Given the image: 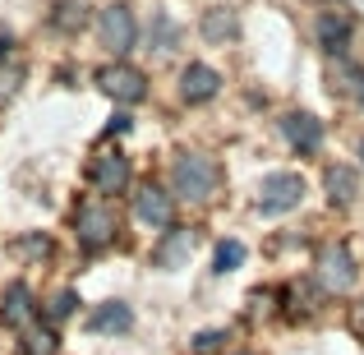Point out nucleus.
I'll return each mask as SVG.
<instances>
[{
  "mask_svg": "<svg viewBox=\"0 0 364 355\" xmlns=\"http://www.w3.org/2000/svg\"><path fill=\"white\" fill-rule=\"evenodd\" d=\"M203 37L213 46H226V42H235L240 37V18H235V9H226V5H213V9H203Z\"/></svg>",
  "mask_w": 364,
  "mask_h": 355,
  "instance_id": "ddd939ff",
  "label": "nucleus"
},
{
  "mask_svg": "<svg viewBox=\"0 0 364 355\" xmlns=\"http://www.w3.org/2000/svg\"><path fill=\"white\" fill-rule=\"evenodd\" d=\"M213 263H217V272H235V267L245 263V245H240V240H222Z\"/></svg>",
  "mask_w": 364,
  "mask_h": 355,
  "instance_id": "a211bd4d",
  "label": "nucleus"
},
{
  "mask_svg": "<svg viewBox=\"0 0 364 355\" xmlns=\"http://www.w3.org/2000/svg\"><path fill=\"white\" fill-rule=\"evenodd\" d=\"M88 0H55V9H51V23L60 28V33H83L88 28Z\"/></svg>",
  "mask_w": 364,
  "mask_h": 355,
  "instance_id": "f3484780",
  "label": "nucleus"
},
{
  "mask_svg": "<svg viewBox=\"0 0 364 355\" xmlns=\"http://www.w3.org/2000/svg\"><path fill=\"white\" fill-rule=\"evenodd\" d=\"M23 355H55V337H51V332H42V337H28Z\"/></svg>",
  "mask_w": 364,
  "mask_h": 355,
  "instance_id": "aec40b11",
  "label": "nucleus"
},
{
  "mask_svg": "<svg viewBox=\"0 0 364 355\" xmlns=\"http://www.w3.org/2000/svg\"><path fill=\"white\" fill-rule=\"evenodd\" d=\"M323 194H328V203H355L360 194V171L346 166V161H332L328 171H323Z\"/></svg>",
  "mask_w": 364,
  "mask_h": 355,
  "instance_id": "f8f14e48",
  "label": "nucleus"
},
{
  "mask_svg": "<svg viewBox=\"0 0 364 355\" xmlns=\"http://www.w3.org/2000/svg\"><path fill=\"white\" fill-rule=\"evenodd\" d=\"M97 37L111 55H129L134 42H139V18H134L129 5H107L97 14Z\"/></svg>",
  "mask_w": 364,
  "mask_h": 355,
  "instance_id": "423d86ee",
  "label": "nucleus"
},
{
  "mask_svg": "<svg viewBox=\"0 0 364 355\" xmlns=\"http://www.w3.org/2000/svg\"><path fill=\"white\" fill-rule=\"evenodd\" d=\"M222 185V166L208 152H176L171 161V194L185 203H208Z\"/></svg>",
  "mask_w": 364,
  "mask_h": 355,
  "instance_id": "f257e3e1",
  "label": "nucleus"
},
{
  "mask_svg": "<svg viewBox=\"0 0 364 355\" xmlns=\"http://www.w3.org/2000/svg\"><path fill=\"white\" fill-rule=\"evenodd\" d=\"M360 161H364V139H360Z\"/></svg>",
  "mask_w": 364,
  "mask_h": 355,
  "instance_id": "393cba45",
  "label": "nucleus"
},
{
  "mask_svg": "<svg viewBox=\"0 0 364 355\" xmlns=\"http://www.w3.org/2000/svg\"><path fill=\"white\" fill-rule=\"evenodd\" d=\"M217 341H222V332H203V337H198V341H194V346H198V351H213V346H217Z\"/></svg>",
  "mask_w": 364,
  "mask_h": 355,
  "instance_id": "4be33fe9",
  "label": "nucleus"
},
{
  "mask_svg": "<svg viewBox=\"0 0 364 355\" xmlns=\"http://www.w3.org/2000/svg\"><path fill=\"white\" fill-rule=\"evenodd\" d=\"M282 134H286V143H291L300 157H314V152L323 148V120L309 116V111H286V116H282Z\"/></svg>",
  "mask_w": 364,
  "mask_h": 355,
  "instance_id": "9b49d317",
  "label": "nucleus"
},
{
  "mask_svg": "<svg viewBox=\"0 0 364 355\" xmlns=\"http://www.w3.org/2000/svg\"><path fill=\"white\" fill-rule=\"evenodd\" d=\"M120 231V217L111 203H83L79 213H74V240H79V249H88V254H97V249H107L111 240Z\"/></svg>",
  "mask_w": 364,
  "mask_h": 355,
  "instance_id": "f03ea898",
  "label": "nucleus"
},
{
  "mask_svg": "<svg viewBox=\"0 0 364 355\" xmlns=\"http://www.w3.org/2000/svg\"><path fill=\"white\" fill-rule=\"evenodd\" d=\"M74 304H79V295H74V291H55L51 304H46V319H51V323H65L74 314Z\"/></svg>",
  "mask_w": 364,
  "mask_h": 355,
  "instance_id": "6ab92c4d",
  "label": "nucleus"
},
{
  "mask_svg": "<svg viewBox=\"0 0 364 355\" xmlns=\"http://www.w3.org/2000/svg\"><path fill=\"white\" fill-rule=\"evenodd\" d=\"M189 249H194V235H189V231H180V226H171V231H166V245H157L152 263H157V267H180Z\"/></svg>",
  "mask_w": 364,
  "mask_h": 355,
  "instance_id": "2eb2a0df",
  "label": "nucleus"
},
{
  "mask_svg": "<svg viewBox=\"0 0 364 355\" xmlns=\"http://www.w3.org/2000/svg\"><path fill=\"white\" fill-rule=\"evenodd\" d=\"M129 180H134V166H129V157H124L120 148H107V152H97V157L88 161V185L97 189V194H124Z\"/></svg>",
  "mask_w": 364,
  "mask_h": 355,
  "instance_id": "6e6552de",
  "label": "nucleus"
},
{
  "mask_svg": "<svg viewBox=\"0 0 364 355\" xmlns=\"http://www.w3.org/2000/svg\"><path fill=\"white\" fill-rule=\"evenodd\" d=\"M33 319H37V295H33V286H28V282H9L5 295H0V323L23 332V328H33Z\"/></svg>",
  "mask_w": 364,
  "mask_h": 355,
  "instance_id": "9d476101",
  "label": "nucleus"
},
{
  "mask_svg": "<svg viewBox=\"0 0 364 355\" xmlns=\"http://www.w3.org/2000/svg\"><path fill=\"white\" fill-rule=\"evenodd\" d=\"M134 217H139L143 226H152V231H171V226H176V194H171L166 185H157V180L139 185V194H134Z\"/></svg>",
  "mask_w": 364,
  "mask_h": 355,
  "instance_id": "0eeeda50",
  "label": "nucleus"
},
{
  "mask_svg": "<svg viewBox=\"0 0 364 355\" xmlns=\"http://www.w3.org/2000/svg\"><path fill=\"white\" fill-rule=\"evenodd\" d=\"M355 97H360V107H364V74L355 79Z\"/></svg>",
  "mask_w": 364,
  "mask_h": 355,
  "instance_id": "5701e85b",
  "label": "nucleus"
},
{
  "mask_svg": "<svg viewBox=\"0 0 364 355\" xmlns=\"http://www.w3.org/2000/svg\"><path fill=\"white\" fill-rule=\"evenodd\" d=\"M97 88L107 92L111 102H120V107H139V102L148 97V74L116 60V65H107V70H97Z\"/></svg>",
  "mask_w": 364,
  "mask_h": 355,
  "instance_id": "39448f33",
  "label": "nucleus"
},
{
  "mask_svg": "<svg viewBox=\"0 0 364 355\" xmlns=\"http://www.w3.org/2000/svg\"><path fill=\"white\" fill-rule=\"evenodd\" d=\"M14 249H28V254H46V249H51V240H46V235H33V240H18Z\"/></svg>",
  "mask_w": 364,
  "mask_h": 355,
  "instance_id": "412c9836",
  "label": "nucleus"
},
{
  "mask_svg": "<svg viewBox=\"0 0 364 355\" xmlns=\"http://www.w3.org/2000/svg\"><path fill=\"white\" fill-rule=\"evenodd\" d=\"M314 272H318V286L328 295H346L360 277V263L350 254V245H323L318 258H314Z\"/></svg>",
  "mask_w": 364,
  "mask_h": 355,
  "instance_id": "20e7f679",
  "label": "nucleus"
},
{
  "mask_svg": "<svg viewBox=\"0 0 364 355\" xmlns=\"http://www.w3.org/2000/svg\"><path fill=\"white\" fill-rule=\"evenodd\" d=\"M304 194H309V185H304L300 171H272V176H263V185H258V213L282 217V213H291V208H300Z\"/></svg>",
  "mask_w": 364,
  "mask_h": 355,
  "instance_id": "7ed1b4c3",
  "label": "nucleus"
},
{
  "mask_svg": "<svg viewBox=\"0 0 364 355\" xmlns=\"http://www.w3.org/2000/svg\"><path fill=\"white\" fill-rule=\"evenodd\" d=\"M88 328L92 332H129L134 328V309L124 300H107V304H97V309H92Z\"/></svg>",
  "mask_w": 364,
  "mask_h": 355,
  "instance_id": "4468645a",
  "label": "nucleus"
},
{
  "mask_svg": "<svg viewBox=\"0 0 364 355\" xmlns=\"http://www.w3.org/2000/svg\"><path fill=\"white\" fill-rule=\"evenodd\" d=\"M5 55H9V37H0V60H5Z\"/></svg>",
  "mask_w": 364,
  "mask_h": 355,
  "instance_id": "b1692460",
  "label": "nucleus"
},
{
  "mask_svg": "<svg viewBox=\"0 0 364 355\" xmlns=\"http://www.w3.org/2000/svg\"><path fill=\"white\" fill-rule=\"evenodd\" d=\"M240 355H258V351H240Z\"/></svg>",
  "mask_w": 364,
  "mask_h": 355,
  "instance_id": "a878e982",
  "label": "nucleus"
},
{
  "mask_svg": "<svg viewBox=\"0 0 364 355\" xmlns=\"http://www.w3.org/2000/svg\"><path fill=\"white\" fill-rule=\"evenodd\" d=\"M222 74L213 70V65H203V60H189L185 70H180V97L189 102V107H203V102H213L217 92H222Z\"/></svg>",
  "mask_w": 364,
  "mask_h": 355,
  "instance_id": "1a4fd4ad",
  "label": "nucleus"
},
{
  "mask_svg": "<svg viewBox=\"0 0 364 355\" xmlns=\"http://www.w3.org/2000/svg\"><path fill=\"white\" fill-rule=\"evenodd\" d=\"M318 42H323V51H332V55H341L350 46V18L346 14H323L318 18Z\"/></svg>",
  "mask_w": 364,
  "mask_h": 355,
  "instance_id": "dca6fc26",
  "label": "nucleus"
}]
</instances>
